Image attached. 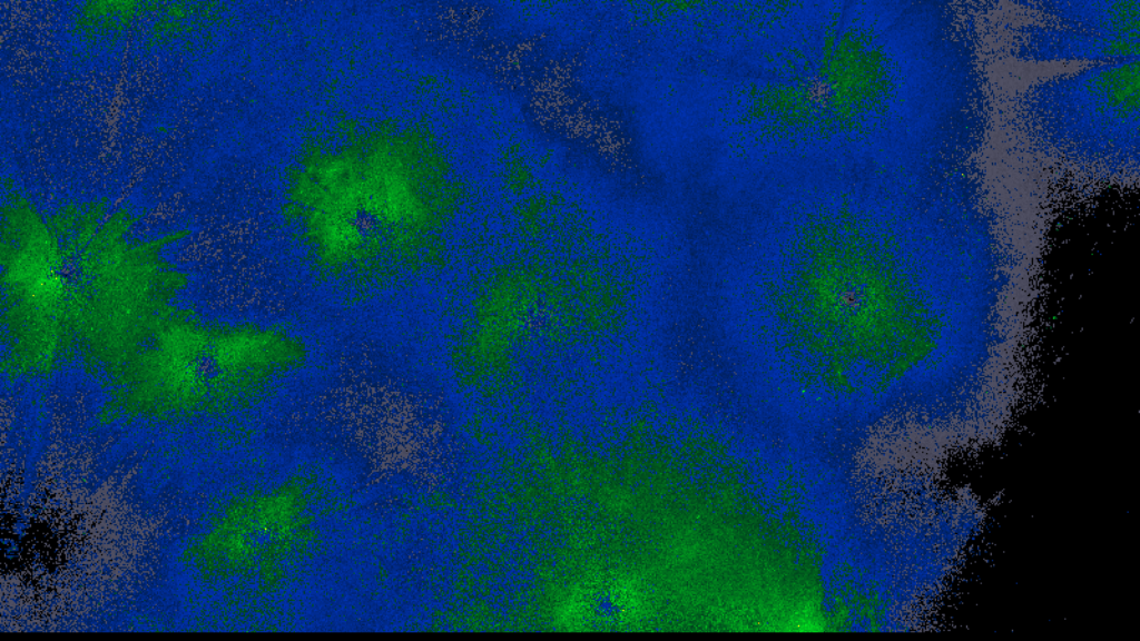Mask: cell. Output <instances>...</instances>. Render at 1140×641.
Wrapping results in <instances>:
<instances>
[{"label":"cell","instance_id":"6da1fadb","mask_svg":"<svg viewBox=\"0 0 1140 641\" xmlns=\"http://www.w3.org/2000/svg\"><path fill=\"white\" fill-rule=\"evenodd\" d=\"M1140 59L1043 79L1015 100L1025 135L1057 159L1110 177L1139 168Z\"/></svg>","mask_w":1140,"mask_h":641},{"label":"cell","instance_id":"7a4b0ae2","mask_svg":"<svg viewBox=\"0 0 1140 641\" xmlns=\"http://www.w3.org/2000/svg\"><path fill=\"white\" fill-rule=\"evenodd\" d=\"M1031 21L1015 28L1010 53L1023 61H1087L1091 65L1138 59L1140 1L1024 2Z\"/></svg>","mask_w":1140,"mask_h":641}]
</instances>
